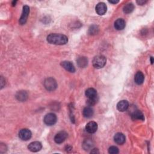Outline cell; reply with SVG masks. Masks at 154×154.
<instances>
[{
  "label": "cell",
  "instance_id": "2e32d148",
  "mask_svg": "<svg viewBox=\"0 0 154 154\" xmlns=\"http://www.w3.org/2000/svg\"><path fill=\"white\" fill-rule=\"evenodd\" d=\"M125 27V21L123 19H118L114 22V28L117 30H122Z\"/></svg>",
  "mask_w": 154,
  "mask_h": 154
},
{
  "label": "cell",
  "instance_id": "4fadbf2b",
  "mask_svg": "<svg viewBox=\"0 0 154 154\" xmlns=\"http://www.w3.org/2000/svg\"><path fill=\"white\" fill-rule=\"evenodd\" d=\"M61 66L63 67L64 69H66V71H69L70 72L74 73L75 72V67L71 62H68V61L62 62L61 63Z\"/></svg>",
  "mask_w": 154,
  "mask_h": 154
},
{
  "label": "cell",
  "instance_id": "9a60e30c",
  "mask_svg": "<svg viewBox=\"0 0 154 154\" xmlns=\"http://www.w3.org/2000/svg\"><path fill=\"white\" fill-rule=\"evenodd\" d=\"M28 94L25 91H19L16 94V98L20 102L25 101L27 99Z\"/></svg>",
  "mask_w": 154,
  "mask_h": 154
},
{
  "label": "cell",
  "instance_id": "cb8c5ba5",
  "mask_svg": "<svg viewBox=\"0 0 154 154\" xmlns=\"http://www.w3.org/2000/svg\"><path fill=\"white\" fill-rule=\"evenodd\" d=\"M98 101V97L88 99V100L87 101V104L89 105V106H93L97 103Z\"/></svg>",
  "mask_w": 154,
  "mask_h": 154
},
{
  "label": "cell",
  "instance_id": "277c9868",
  "mask_svg": "<svg viewBox=\"0 0 154 154\" xmlns=\"http://www.w3.org/2000/svg\"><path fill=\"white\" fill-rule=\"evenodd\" d=\"M57 116L54 113H48L47 114L43 119L45 123L48 126H52L57 122Z\"/></svg>",
  "mask_w": 154,
  "mask_h": 154
},
{
  "label": "cell",
  "instance_id": "3957f363",
  "mask_svg": "<svg viewBox=\"0 0 154 154\" xmlns=\"http://www.w3.org/2000/svg\"><path fill=\"white\" fill-rule=\"evenodd\" d=\"M45 88L48 91H54L57 89V83L55 79L51 77L46 78L44 81Z\"/></svg>",
  "mask_w": 154,
  "mask_h": 154
},
{
  "label": "cell",
  "instance_id": "ac0fdd59",
  "mask_svg": "<svg viewBox=\"0 0 154 154\" xmlns=\"http://www.w3.org/2000/svg\"><path fill=\"white\" fill-rule=\"evenodd\" d=\"M85 94V96H87V98L88 99L98 97L97 92H96V90L93 88H89L88 89H87Z\"/></svg>",
  "mask_w": 154,
  "mask_h": 154
},
{
  "label": "cell",
  "instance_id": "603a6c76",
  "mask_svg": "<svg viewBox=\"0 0 154 154\" xmlns=\"http://www.w3.org/2000/svg\"><path fill=\"white\" fill-rule=\"evenodd\" d=\"M98 32H99V28L97 25H93L90 26L89 29V33L90 35L96 34H98Z\"/></svg>",
  "mask_w": 154,
  "mask_h": 154
},
{
  "label": "cell",
  "instance_id": "6da1fadb",
  "mask_svg": "<svg viewBox=\"0 0 154 154\" xmlns=\"http://www.w3.org/2000/svg\"><path fill=\"white\" fill-rule=\"evenodd\" d=\"M47 41L51 44L57 45H63L68 42V38L64 34L52 33L48 36Z\"/></svg>",
  "mask_w": 154,
  "mask_h": 154
},
{
  "label": "cell",
  "instance_id": "8992f818",
  "mask_svg": "<svg viewBox=\"0 0 154 154\" xmlns=\"http://www.w3.org/2000/svg\"><path fill=\"white\" fill-rule=\"evenodd\" d=\"M29 13H30V7L25 5L23 7L22 13L20 19H19V24L21 25H24L26 23Z\"/></svg>",
  "mask_w": 154,
  "mask_h": 154
},
{
  "label": "cell",
  "instance_id": "52a82bcc",
  "mask_svg": "<svg viewBox=\"0 0 154 154\" xmlns=\"http://www.w3.org/2000/svg\"><path fill=\"white\" fill-rule=\"evenodd\" d=\"M67 133L65 131H60L58 132L54 137V141L57 144H61L65 141L67 137Z\"/></svg>",
  "mask_w": 154,
  "mask_h": 154
},
{
  "label": "cell",
  "instance_id": "9c48e42d",
  "mask_svg": "<svg viewBox=\"0 0 154 154\" xmlns=\"http://www.w3.org/2000/svg\"><path fill=\"white\" fill-rule=\"evenodd\" d=\"M85 130L90 134H93L98 130V124L95 122H90L85 126Z\"/></svg>",
  "mask_w": 154,
  "mask_h": 154
},
{
  "label": "cell",
  "instance_id": "ffe728a7",
  "mask_svg": "<svg viewBox=\"0 0 154 154\" xmlns=\"http://www.w3.org/2000/svg\"><path fill=\"white\" fill-rule=\"evenodd\" d=\"M83 146L85 150L88 151L89 150H92L93 147V143L92 140H91L90 139H86L83 142Z\"/></svg>",
  "mask_w": 154,
  "mask_h": 154
},
{
  "label": "cell",
  "instance_id": "5b68a950",
  "mask_svg": "<svg viewBox=\"0 0 154 154\" xmlns=\"http://www.w3.org/2000/svg\"><path fill=\"white\" fill-rule=\"evenodd\" d=\"M32 134L28 129H22L19 132V137L23 141H27L32 137Z\"/></svg>",
  "mask_w": 154,
  "mask_h": 154
},
{
  "label": "cell",
  "instance_id": "4316f807",
  "mask_svg": "<svg viewBox=\"0 0 154 154\" xmlns=\"http://www.w3.org/2000/svg\"><path fill=\"white\" fill-rule=\"evenodd\" d=\"M146 2L147 1H144V0H138V1H137V3L139 5H141V6L144 5Z\"/></svg>",
  "mask_w": 154,
  "mask_h": 154
},
{
  "label": "cell",
  "instance_id": "4dcf8cb0",
  "mask_svg": "<svg viewBox=\"0 0 154 154\" xmlns=\"http://www.w3.org/2000/svg\"><path fill=\"white\" fill-rule=\"evenodd\" d=\"M16 3H17V1H13V3H12V5H13V6H15Z\"/></svg>",
  "mask_w": 154,
  "mask_h": 154
},
{
  "label": "cell",
  "instance_id": "5bb4252c",
  "mask_svg": "<svg viewBox=\"0 0 154 154\" xmlns=\"http://www.w3.org/2000/svg\"><path fill=\"white\" fill-rule=\"evenodd\" d=\"M131 118L133 120H144V117L141 111L139 110H136L134 111L131 114Z\"/></svg>",
  "mask_w": 154,
  "mask_h": 154
},
{
  "label": "cell",
  "instance_id": "484cf974",
  "mask_svg": "<svg viewBox=\"0 0 154 154\" xmlns=\"http://www.w3.org/2000/svg\"><path fill=\"white\" fill-rule=\"evenodd\" d=\"M0 82H1V89H3L4 88V86L6 84V81L5 80L3 76L1 77V80H0Z\"/></svg>",
  "mask_w": 154,
  "mask_h": 154
},
{
  "label": "cell",
  "instance_id": "f1b7e54d",
  "mask_svg": "<svg viewBox=\"0 0 154 154\" xmlns=\"http://www.w3.org/2000/svg\"><path fill=\"white\" fill-rule=\"evenodd\" d=\"M109 3H111V4H116L119 3V1H109Z\"/></svg>",
  "mask_w": 154,
  "mask_h": 154
},
{
  "label": "cell",
  "instance_id": "ba28073f",
  "mask_svg": "<svg viewBox=\"0 0 154 154\" xmlns=\"http://www.w3.org/2000/svg\"><path fill=\"white\" fill-rule=\"evenodd\" d=\"M42 146L41 142L38 141H34L31 143L28 146V149L29 150L33 152H37L40 151L42 149Z\"/></svg>",
  "mask_w": 154,
  "mask_h": 154
},
{
  "label": "cell",
  "instance_id": "e0dca14e",
  "mask_svg": "<svg viewBox=\"0 0 154 154\" xmlns=\"http://www.w3.org/2000/svg\"><path fill=\"white\" fill-rule=\"evenodd\" d=\"M144 76L143 74L140 71L137 72L134 77L135 83L138 85H140L143 84V83L144 82Z\"/></svg>",
  "mask_w": 154,
  "mask_h": 154
},
{
  "label": "cell",
  "instance_id": "83f0119b",
  "mask_svg": "<svg viewBox=\"0 0 154 154\" xmlns=\"http://www.w3.org/2000/svg\"><path fill=\"white\" fill-rule=\"evenodd\" d=\"M92 153H99L98 149H92V150L91 151Z\"/></svg>",
  "mask_w": 154,
  "mask_h": 154
},
{
  "label": "cell",
  "instance_id": "d4e9b609",
  "mask_svg": "<svg viewBox=\"0 0 154 154\" xmlns=\"http://www.w3.org/2000/svg\"><path fill=\"white\" fill-rule=\"evenodd\" d=\"M108 152L110 154H117L119 153V149L116 146H111L108 149Z\"/></svg>",
  "mask_w": 154,
  "mask_h": 154
},
{
  "label": "cell",
  "instance_id": "44dd1931",
  "mask_svg": "<svg viewBox=\"0 0 154 154\" xmlns=\"http://www.w3.org/2000/svg\"><path fill=\"white\" fill-rule=\"evenodd\" d=\"M83 113L85 118H90L93 115V110L90 107H87L84 108Z\"/></svg>",
  "mask_w": 154,
  "mask_h": 154
},
{
  "label": "cell",
  "instance_id": "8fae6325",
  "mask_svg": "<svg viewBox=\"0 0 154 154\" xmlns=\"http://www.w3.org/2000/svg\"><path fill=\"white\" fill-rule=\"evenodd\" d=\"M129 108V103L126 100H122L119 101L117 104V108L120 112L127 111Z\"/></svg>",
  "mask_w": 154,
  "mask_h": 154
},
{
  "label": "cell",
  "instance_id": "7a4b0ae2",
  "mask_svg": "<svg viewBox=\"0 0 154 154\" xmlns=\"http://www.w3.org/2000/svg\"><path fill=\"white\" fill-rule=\"evenodd\" d=\"M107 59L103 55H97L93 60V66L96 69H101L105 66Z\"/></svg>",
  "mask_w": 154,
  "mask_h": 154
},
{
  "label": "cell",
  "instance_id": "7402d4cb",
  "mask_svg": "<svg viewBox=\"0 0 154 154\" xmlns=\"http://www.w3.org/2000/svg\"><path fill=\"white\" fill-rule=\"evenodd\" d=\"M134 9V6L132 3H128L123 7V11L125 13H131Z\"/></svg>",
  "mask_w": 154,
  "mask_h": 154
},
{
  "label": "cell",
  "instance_id": "d6986e66",
  "mask_svg": "<svg viewBox=\"0 0 154 154\" xmlns=\"http://www.w3.org/2000/svg\"><path fill=\"white\" fill-rule=\"evenodd\" d=\"M77 64H78V66L81 67V68H84L88 64V60L85 57H79L76 60Z\"/></svg>",
  "mask_w": 154,
  "mask_h": 154
},
{
  "label": "cell",
  "instance_id": "7c38bea8",
  "mask_svg": "<svg viewBox=\"0 0 154 154\" xmlns=\"http://www.w3.org/2000/svg\"><path fill=\"white\" fill-rule=\"evenodd\" d=\"M114 140L118 144L122 145V144L125 143L126 139H125V136L121 132H118L116 134L115 136H114Z\"/></svg>",
  "mask_w": 154,
  "mask_h": 154
},
{
  "label": "cell",
  "instance_id": "30bf717a",
  "mask_svg": "<svg viewBox=\"0 0 154 154\" xmlns=\"http://www.w3.org/2000/svg\"><path fill=\"white\" fill-rule=\"evenodd\" d=\"M107 7L104 3H99L96 6V12L99 15H104L107 12Z\"/></svg>",
  "mask_w": 154,
  "mask_h": 154
},
{
  "label": "cell",
  "instance_id": "f546056e",
  "mask_svg": "<svg viewBox=\"0 0 154 154\" xmlns=\"http://www.w3.org/2000/svg\"><path fill=\"white\" fill-rule=\"evenodd\" d=\"M150 62H151V64H153V58L152 57H150Z\"/></svg>",
  "mask_w": 154,
  "mask_h": 154
}]
</instances>
